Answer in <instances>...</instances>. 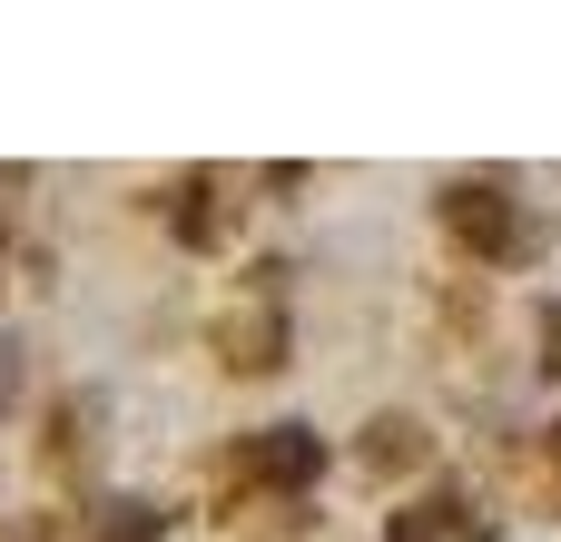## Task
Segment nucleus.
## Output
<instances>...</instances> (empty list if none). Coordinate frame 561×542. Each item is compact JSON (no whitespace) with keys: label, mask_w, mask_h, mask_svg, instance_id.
<instances>
[{"label":"nucleus","mask_w":561,"mask_h":542,"mask_svg":"<svg viewBox=\"0 0 561 542\" xmlns=\"http://www.w3.org/2000/svg\"><path fill=\"white\" fill-rule=\"evenodd\" d=\"M434 217H444V237H463L483 267H513V257L533 247V217H523V197H503L493 178H454V188L434 197Z\"/></svg>","instance_id":"obj_1"},{"label":"nucleus","mask_w":561,"mask_h":542,"mask_svg":"<svg viewBox=\"0 0 561 542\" xmlns=\"http://www.w3.org/2000/svg\"><path fill=\"white\" fill-rule=\"evenodd\" d=\"M256 276H266V286L217 316V355H227L237 375H276V365H286V306H276V276H286V267H256Z\"/></svg>","instance_id":"obj_2"},{"label":"nucleus","mask_w":561,"mask_h":542,"mask_svg":"<svg viewBox=\"0 0 561 542\" xmlns=\"http://www.w3.org/2000/svg\"><path fill=\"white\" fill-rule=\"evenodd\" d=\"M256 484H276V494H306L316 474H325V434L316 425H266V434H247V454H237Z\"/></svg>","instance_id":"obj_3"},{"label":"nucleus","mask_w":561,"mask_h":542,"mask_svg":"<svg viewBox=\"0 0 561 542\" xmlns=\"http://www.w3.org/2000/svg\"><path fill=\"white\" fill-rule=\"evenodd\" d=\"M424 454H434V444H424L414 415H375V425H365V474H414Z\"/></svg>","instance_id":"obj_4"},{"label":"nucleus","mask_w":561,"mask_h":542,"mask_svg":"<svg viewBox=\"0 0 561 542\" xmlns=\"http://www.w3.org/2000/svg\"><path fill=\"white\" fill-rule=\"evenodd\" d=\"M444 533H473V523H463V494H424V504H404L385 542H444Z\"/></svg>","instance_id":"obj_5"},{"label":"nucleus","mask_w":561,"mask_h":542,"mask_svg":"<svg viewBox=\"0 0 561 542\" xmlns=\"http://www.w3.org/2000/svg\"><path fill=\"white\" fill-rule=\"evenodd\" d=\"M168 217H178V237H187V247H217V237H227V207H217V178H187Z\"/></svg>","instance_id":"obj_6"},{"label":"nucleus","mask_w":561,"mask_h":542,"mask_svg":"<svg viewBox=\"0 0 561 542\" xmlns=\"http://www.w3.org/2000/svg\"><path fill=\"white\" fill-rule=\"evenodd\" d=\"M89 542H168V513L158 504H99Z\"/></svg>","instance_id":"obj_7"},{"label":"nucleus","mask_w":561,"mask_h":542,"mask_svg":"<svg viewBox=\"0 0 561 542\" xmlns=\"http://www.w3.org/2000/svg\"><path fill=\"white\" fill-rule=\"evenodd\" d=\"M542 375H561V296L542 306Z\"/></svg>","instance_id":"obj_8"},{"label":"nucleus","mask_w":561,"mask_h":542,"mask_svg":"<svg viewBox=\"0 0 561 542\" xmlns=\"http://www.w3.org/2000/svg\"><path fill=\"white\" fill-rule=\"evenodd\" d=\"M10 385H20V346H0V405H10Z\"/></svg>","instance_id":"obj_9"},{"label":"nucleus","mask_w":561,"mask_h":542,"mask_svg":"<svg viewBox=\"0 0 561 542\" xmlns=\"http://www.w3.org/2000/svg\"><path fill=\"white\" fill-rule=\"evenodd\" d=\"M552 474H561V425H552Z\"/></svg>","instance_id":"obj_10"}]
</instances>
